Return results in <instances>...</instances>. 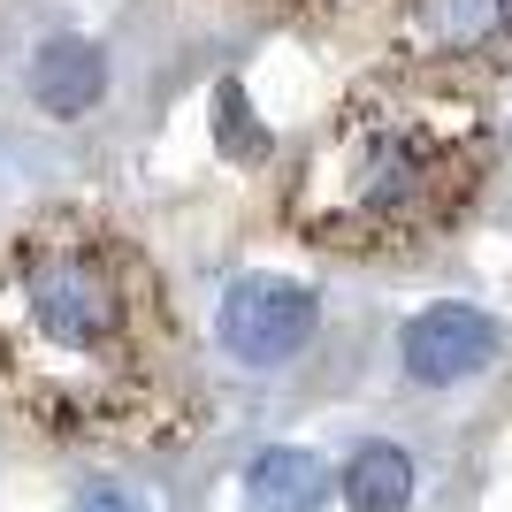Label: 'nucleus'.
<instances>
[{"instance_id": "nucleus-1", "label": "nucleus", "mask_w": 512, "mask_h": 512, "mask_svg": "<svg viewBox=\"0 0 512 512\" xmlns=\"http://www.w3.org/2000/svg\"><path fill=\"white\" fill-rule=\"evenodd\" d=\"M23 306H31V329L62 352H100L123 329V291L85 253H39L23 268Z\"/></svg>"}, {"instance_id": "nucleus-4", "label": "nucleus", "mask_w": 512, "mask_h": 512, "mask_svg": "<svg viewBox=\"0 0 512 512\" xmlns=\"http://www.w3.org/2000/svg\"><path fill=\"white\" fill-rule=\"evenodd\" d=\"M23 92L46 107V115H85V107H100L107 92V54L92 39H46L39 54H31V69H23Z\"/></svg>"}, {"instance_id": "nucleus-8", "label": "nucleus", "mask_w": 512, "mask_h": 512, "mask_svg": "<svg viewBox=\"0 0 512 512\" xmlns=\"http://www.w3.org/2000/svg\"><path fill=\"white\" fill-rule=\"evenodd\" d=\"M421 8L436 23H451V31H474V23H482V0H421Z\"/></svg>"}, {"instance_id": "nucleus-7", "label": "nucleus", "mask_w": 512, "mask_h": 512, "mask_svg": "<svg viewBox=\"0 0 512 512\" xmlns=\"http://www.w3.org/2000/svg\"><path fill=\"white\" fill-rule=\"evenodd\" d=\"M214 107H222V153H237V161H253V153H268V138L253 130V100H245V85H237V77H222Z\"/></svg>"}, {"instance_id": "nucleus-2", "label": "nucleus", "mask_w": 512, "mask_h": 512, "mask_svg": "<svg viewBox=\"0 0 512 512\" xmlns=\"http://www.w3.org/2000/svg\"><path fill=\"white\" fill-rule=\"evenodd\" d=\"M314 329H321V306L291 276H237L214 306V337L245 367H283L291 352L314 344Z\"/></svg>"}, {"instance_id": "nucleus-10", "label": "nucleus", "mask_w": 512, "mask_h": 512, "mask_svg": "<svg viewBox=\"0 0 512 512\" xmlns=\"http://www.w3.org/2000/svg\"><path fill=\"white\" fill-rule=\"evenodd\" d=\"M497 16H505V31H512V0H497Z\"/></svg>"}, {"instance_id": "nucleus-6", "label": "nucleus", "mask_w": 512, "mask_h": 512, "mask_svg": "<svg viewBox=\"0 0 512 512\" xmlns=\"http://www.w3.org/2000/svg\"><path fill=\"white\" fill-rule=\"evenodd\" d=\"M337 490H344V505H352V512H413V451L360 444Z\"/></svg>"}, {"instance_id": "nucleus-9", "label": "nucleus", "mask_w": 512, "mask_h": 512, "mask_svg": "<svg viewBox=\"0 0 512 512\" xmlns=\"http://www.w3.org/2000/svg\"><path fill=\"white\" fill-rule=\"evenodd\" d=\"M77 512H130V497L123 490H85V497H77Z\"/></svg>"}, {"instance_id": "nucleus-5", "label": "nucleus", "mask_w": 512, "mask_h": 512, "mask_svg": "<svg viewBox=\"0 0 512 512\" xmlns=\"http://www.w3.org/2000/svg\"><path fill=\"white\" fill-rule=\"evenodd\" d=\"M321 505H329V474H321L314 451H291V444L253 451V467H245V512H321Z\"/></svg>"}, {"instance_id": "nucleus-3", "label": "nucleus", "mask_w": 512, "mask_h": 512, "mask_svg": "<svg viewBox=\"0 0 512 512\" xmlns=\"http://www.w3.org/2000/svg\"><path fill=\"white\" fill-rule=\"evenodd\" d=\"M497 321L482 314V306L467 299H444V306H421V314L406 321V337H398V360H406L413 383L444 390V383H467V375H482V367L497 360Z\"/></svg>"}]
</instances>
